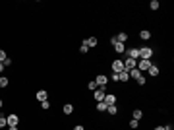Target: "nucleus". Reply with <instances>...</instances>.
Segmentation results:
<instances>
[{
	"label": "nucleus",
	"instance_id": "nucleus-16",
	"mask_svg": "<svg viewBox=\"0 0 174 130\" xmlns=\"http://www.w3.org/2000/svg\"><path fill=\"white\" fill-rule=\"evenodd\" d=\"M118 82H122V84L130 82V74H128L126 70H124V72H120V74H118Z\"/></svg>",
	"mask_w": 174,
	"mask_h": 130
},
{
	"label": "nucleus",
	"instance_id": "nucleus-27",
	"mask_svg": "<svg viewBox=\"0 0 174 130\" xmlns=\"http://www.w3.org/2000/svg\"><path fill=\"white\" fill-rule=\"evenodd\" d=\"M138 126H139V120H134V119H132V120H130V128H132V130H135Z\"/></svg>",
	"mask_w": 174,
	"mask_h": 130
},
{
	"label": "nucleus",
	"instance_id": "nucleus-3",
	"mask_svg": "<svg viewBox=\"0 0 174 130\" xmlns=\"http://www.w3.org/2000/svg\"><path fill=\"white\" fill-rule=\"evenodd\" d=\"M105 95H106V87H97V89L93 91V99L97 101V103L105 99Z\"/></svg>",
	"mask_w": 174,
	"mask_h": 130
},
{
	"label": "nucleus",
	"instance_id": "nucleus-2",
	"mask_svg": "<svg viewBox=\"0 0 174 130\" xmlns=\"http://www.w3.org/2000/svg\"><path fill=\"white\" fill-rule=\"evenodd\" d=\"M124 58L139 60V49H135V47H132V49H126V52H124Z\"/></svg>",
	"mask_w": 174,
	"mask_h": 130
},
{
	"label": "nucleus",
	"instance_id": "nucleus-37",
	"mask_svg": "<svg viewBox=\"0 0 174 130\" xmlns=\"http://www.w3.org/2000/svg\"><path fill=\"white\" fill-rule=\"evenodd\" d=\"M2 107H4V101H2V99H0V109H2Z\"/></svg>",
	"mask_w": 174,
	"mask_h": 130
},
{
	"label": "nucleus",
	"instance_id": "nucleus-30",
	"mask_svg": "<svg viewBox=\"0 0 174 130\" xmlns=\"http://www.w3.org/2000/svg\"><path fill=\"white\" fill-rule=\"evenodd\" d=\"M4 66H6V68H8V66H12V58H10V56H8V58L4 60Z\"/></svg>",
	"mask_w": 174,
	"mask_h": 130
},
{
	"label": "nucleus",
	"instance_id": "nucleus-8",
	"mask_svg": "<svg viewBox=\"0 0 174 130\" xmlns=\"http://www.w3.org/2000/svg\"><path fill=\"white\" fill-rule=\"evenodd\" d=\"M151 66H153V62H151V60H139V62H138V70L141 72V74H143L145 70H149Z\"/></svg>",
	"mask_w": 174,
	"mask_h": 130
},
{
	"label": "nucleus",
	"instance_id": "nucleus-36",
	"mask_svg": "<svg viewBox=\"0 0 174 130\" xmlns=\"http://www.w3.org/2000/svg\"><path fill=\"white\" fill-rule=\"evenodd\" d=\"M155 130H164V126H155Z\"/></svg>",
	"mask_w": 174,
	"mask_h": 130
},
{
	"label": "nucleus",
	"instance_id": "nucleus-20",
	"mask_svg": "<svg viewBox=\"0 0 174 130\" xmlns=\"http://www.w3.org/2000/svg\"><path fill=\"white\" fill-rule=\"evenodd\" d=\"M106 107H109V105H106L105 101H99V103H97V111L99 113H106Z\"/></svg>",
	"mask_w": 174,
	"mask_h": 130
},
{
	"label": "nucleus",
	"instance_id": "nucleus-19",
	"mask_svg": "<svg viewBox=\"0 0 174 130\" xmlns=\"http://www.w3.org/2000/svg\"><path fill=\"white\" fill-rule=\"evenodd\" d=\"M114 39H116L118 43H126V41H128V33H124V31H122V33L114 35Z\"/></svg>",
	"mask_w": 174,
	"mask_h": 130
},
{
	"label": "nucleus",
	"instance_id": "nucleus-10",
	"mask_svg": "<svg viewBox=\"0 0 174 130\" xmlns=\"http://www.w3.org/2000/svg\"><path fill=\"white\" fill-rule=\"evenodd\" d=\"M83 45H87V49H95L99 45V39L97 37H87L85 41H83Z\"/></svg>",
	"mask_w": 174,
	"mask_h": 130
},
{
	"label": "nucleus",
	"instance_id": "nucleus-17",
	"mask_svg": "<svg viewBox=\"0 0 174 130\" xmlns=\"http://www.w3.org/2000/svg\"><path fill=\"white\" fill-rule=\"evenodd\" d=\"M147 72H149V76H153V78H157V76H159V72H161V70H159V66H157V64H153V66L149 68Z\"/></svg>",
	"mask_w": 174,
	"mask_h": 130
},
{
	"label": "nucleus",
	"instance_id": "nucleus-11",
	"mask_svg": "<svg viewBox=\"0 0 174 130\" xmlns=\"http://www.w3.org/2000/svg\"><path fill=\"white\" fill-rule=\"evenodd\" d=\"M103 101H105L106 105H116V101H118V99H116V95H114V93H106Z\"/></svg>",
	"mask_w": 174,
	"mask_h": 130
},
{
	"label": "nucleus",
	"instance_id": "nucleus-1",
	"mask_svg": "<svg viewBox=\"0 0 174 130\" xmlns=\"http://www.w3.org/2000/svg\"><path fill=\"white\" fill-rule=\"evenodd\" d=\"M153 55H155V51H153L151 47H141L139 49V60H151Z\"/></svg>",
	"mask_w": 174,
	"mask_h": 130
},
{
	"label": "nucleus",
	"instance_id": "nucleus-4",
	"mask_svg": "<svg viewBox=\"0 0 174 130\" xmlns=\"http://www.w3.org/2000/svg\"><path fill=\"white\" fill-rule=\"evenodd\" d=\"M110 68H112V72H116V74H120V72H124V60H120V58L112 60V64H110Z\"/></svg>",
	"mask_w": 174,
	"mask_h": 130
},
{
	"label": "nucleus",
	"instance_id": "nucleus-15",
	"mask_svg": "<svg viewBox=\"0 0 174 130\" xmlns=\"http://www.w3.org/2000/svg\"><path fill=\"white\" fill-rule=\"evenodd\" d=\"M139 39H141V41H149V39H151V31H149V29H141V31H139Z\"/></svg>",
	"mask_w": 174,
	"mask_h": 130
},
{
	"label": "nucleus",
	"instance_id": "nucleus-31",
	"mask_svg": "<svg viewBox=\"0 0 174 130\" xmlns=\"http://www.w3.org/2000/svg\"><path fill=\"white\" fill-rule=\"evenodd\" d=\"M110 80H112V82H118V74L112 72V74H110Z\"/></svg>",
	"mask_w": 174,
	"mask_h": 130
},
{
	"label": "nucleus",
	"instance_id": "nucleus-18",
	"mask_svg": "<svg viewBox=\"0 0 174 130\" xmlns=\"http://www.w3.org/2000/svg\"><path fill=\"white\" fill-rule=\"evenodd\" d=\"M132 119H134V120H141L143 119V111H141V109H135V111L132 113Z\"/></svg>",
	"mask_w": 174,
	"mask_h": 130
},
{
	"label": "nucleus",
	"instance_id": "nucleus-12",
	"mask_svg": "<svg viewBox=\"0 0 174 130\" xmlns=\"http://www.w3.org/2000/svg\"><path fill=\"white\" fill-rule=\"evenodd\" d=\"M112 47H114L116 55H124V52H126V45H124V43H114Z\"/></svg>",
	"mask_w": 174,
	"mask_h": 130
},
{
	"label": "nucleus",
	"instance_id": "nucleus-24",
	"mask_svg": "<svg viewBox=\"0 0 174 130\" xmlns=\"http://www.w3.org/2000/svg\"><path fill=\"white\" fill-rule=\"evenodd\" d=\"M41 109H43V111H48V109H51V101H41Z\"/></svg>",
	"mask_w": 174,
	"mask_h": 130
},
{
	"label": "nucleus",
	"instance_id": "nucleus-6",
	"mask_svg": "<svg viewBox=\"0 0 174 130\" xmlns=\"http://www.w3.org/2000/svg\"><path fill=\"white\" fill-rule=\"evenodd\" d=\"M6 120H8V126H18V124H19V117L16 115V113L6 115Z\"/></svg>",
	"mask_w": 174,
	"mask_h": 130
},
{
	"label": "nucleus",
	"instance_id": "nucleus-26",
	"mask_svg": "<svg viewBox=\"0 0 174 130\" xmlns=\"http://www.w3.org/2000/svg\"><path fill=\"white\" fill-rule=\"evenodd\" d=\"M159 0H151V4H149V8H151V10H159Z\"/></svg>",
	"mask_w": 174,
	"mask_h": 130
},
{
	"label": "nucleus",
	"instance_id": "nucleus-22",
	"mask_svg": "<svg viewBox=\"0 0 174 130\" xmlns=\"http://www.w3.org/2000/svg\"><path fill=\"white\" fill-rule=\"evenodd\" d=\"M8 84H10V80H8L6 76H0V89H2V87H8Z\"/></svg>",
	"mask_w": 174,
	"mask_h": 130
},
{
	"label": "nucleus",
	"instance_id": "nucleus-35",
	"mask_svg": "<svg viewBox=\"0 0 174 130\" xmlns=\"http://www.w3.org/2000/svg\"><path fill=\"white\" fill-rule=\"evenodd\" d=\"M8 130H18V126H8Z\"/></svg>",
	"mask_w": 174,
	"mask_h": 130
},
{
	"label": "nucleus",
	"instance_id": "nucleus-29",
	"mask_svg": "<svg viewBox=\"0 0 174 130\" xmlns=\"http://www.w3.org/2000/svg\"><path fill=\"white\" fill-rule=\"evenodd\" d=\"M80 52H81V55H87V52H89V49H87V45H81V47H80Z\"/></svg>",
	"mask_w": 174,
	"mask_h": 130
},
{
	"label": "nucleus",
	"instance_id": "nucleus-5",
	"mask_svg": "<svg viewBox=\"0 0 174 130\" xmlns=\"http://www.w3.org/2000/svg\"><path fill=\"white\" fill-rule=\"evenodd\" d=\"M134 68H138V60L124 58V70H126V72H130V70H134Z\"/></svg>",
	"mask_w": 174,
	"mask_h": 130
},
{
	"label": "nucleus",
	"instance_id": "nucleus-23",
	"mask_svg": "<svg viewBox=\"0 0 174 130\" xmlns=\"http://www.w3.org/2000/svg\"><path fill=\"white\" fill-rule=\"evenodd\" d=\"M8 126V120H6V115L0 113V128H6Z\"/></svg>",
	"mask_w": 174,
	"mask_h": 130
},
{
	"label": "nucleus",
	"instance_id": "nucleus-9",
	"mask_svg": "<svg viewBox=\"0 0 174 130\" xmlns=\"http://www.w3.org/2000/svg\"><path fill=\"white\" fill-rule=\"evenodd\" d=\"M35 99L39 101V103H41V101H47L48 99V91H47V89H39V91L35 93Z\"/></svg>",
	"mask_w": 174,
	"mask_h": 130
},
{
	"label": "nucleus",
	"instance_id": "nucleus-34",
	"mask_svg": "<svg viewBox=\"0 0 174 130\" xmlns=\"http://www.w3.org/2000/svg\"><path fill=\"white\" fill-rule=\"evenodd\" d=\"M164 130H174V128L170 126V124H168V126H164Z\"/></svg>",
	"mask_w": 174,
	"mask_h": 130
},
{
	"label": "nucleus",
	"instance_id": "nucleus-32",
	"mask_svg": "<svg viewBox=\"0 0 174 130\" xmlns=\"http://www.w3.org/2000/svg\"><path fill=\"white\" fill-rule=\"evenodd\" d=\"M74 130H85V128L81 126V124H76V126H74Z\"/></svg>",
	"mask_w": 174,
	"mask_h": 130
},
{
	"label": "nucleus",
	"instance_id": "nucleus-28",
	"mask_svg": "<svg viewBox=\"0 0 174 130\" xmlns=\"http://www.w3.org/2000/svg\"><path fill=\"white\" fill-rule=\"evenodd\" d=\"M8 58V55H6V51H2V49H0V62H4V60Z\"/></svg>",
	"mask_w": 174,
	"mask_h": 130
},
{
	"label": "nucleus",
	"instance_id": "nucleus-14",
	"mask_svg": "<svg viewBox=\"0 0 174 130\" xmlns=\"http://www.w3.org/2000/svg\"><path fill=\"white\" fill-rule=\"evenodd\" d=\"M128 74H130V80H139V78H141V72H139L138 70V68H134V70H130V72H128Z\"/></svg>",
	"mask_w": 174,
	"mask_h": 130
},
{
	"label": "nucleus",
	"instance_id": "nucleus-21",
	"mask_svg": "<svg viewBox=\"0 0 174 130\" xmlns=\"http://www.w3.org/2000/svg\"><path fill=\"white\" fill-rule=\"evenodd\" d=\"M106 113H109V115H118V107H116V105H109V107H106Z\"/></svg>",
	"mask_w": 174,
	"mask_h": 130
},
{
	"label": "nucleus",
	"instance_id": "nucleus-25",
	"mask_svg": "<svg viewBox=\"0 0 174 130\" xmlns=\"http://www.w3.org/2000/svg\"><path fill=\"white\" fill-rule=\"evenodd\" d=\"M97 87H99V86H97V82H95V80H93V82H89V84H87V89H89V91H95Z\"/></svg>",
	"mask_w": 174,
	"mask_h": 130
},
{
	"label": "nucleus",
	"instance_id": "nucleus-7",
	"mask_svg": "<svg viewBox=\"0 0 174 130\" xmlns=\"http://www.w3.org/2000/svg\"><path fill=\"white\" fill-rule=\"evenodd\" d=\"M95 82H97L99 87H106V84H109V76H106V74H99L97 78H95Z\"/></svg>",
	"mask_w": 174,
	"mask_h": 130
},
{
	"label": "nucleus",
	"instance_id": "nucleus-33",
	"mask_svg": "<svg viewBox=\"0 0 174 130\" xmlns=\"http://www.w3.org/2000/svg\"><path fill=\"white\" fill-rule=\"evenodd\" d=\"M4 70H6V66H4V62H0V74H2Z\"/></svg>",
	"mask_w": 174,
	"mask_h": 130
},
{
	"label": "nucleus",
	"instance_id": "nucleus-13",
	"mask_svg": "<svg viewBox=\"0 0 174 130\" xmlns=\"http://www.w3.org/2000/svg\"><path fill=\"white\" fill-rule=\"evenodd\" d=\"M74 109H76V107H74L72 103H64V105H62V113H64V115H72Z\"/></svg>",
	"mask_w": 174,
	"mask_h": 130
}]
</instances>
